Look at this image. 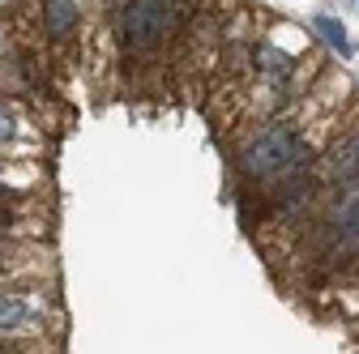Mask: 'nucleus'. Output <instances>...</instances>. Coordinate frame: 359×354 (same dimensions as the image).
Returning <instances> with one entry per match:
<instances>
[{"label": "nucleus", "mask_w": 359, "mask_h": 354, "mask_svg": "<svg viewBox=\"0 0 359 354\" xmlns=\"http://www.w3.org/2000/svg\"><path fill=\"white\" fill-rule=\"evenodd\" d=\"M312 30H317V34L330 43V48H334L338 56H351V52H355V43L346 38V26H342L338 17H330V13H317V17H312Z\"/></svg>", "instance_id": "423d86ee"}, {"label": "nucleus", "mask_w": 359, "mask_h": 354, "mask_svg": "<svg viewBox=\"0 0 359 354\" xmlns=\"http://www.w3.org/2000/svg\"><path fill=\"white\" fill-rule=\"evenodd\" d=\"M18 137V120H13V111L0 103V141H13Z\"/></svg>", "instance_id": "1a4fd4ad"}, {"label": "nucleus", "mask_w": 359, "mask_h": 354, "mask_svg": "<svg viewBox=\"0 0 359 354\" xmlns=\"http://www.w3.org/2000/svg\"><path fill=\"white\" fill-rule=\"evenodd\" d=\"M26 320H30V303L22 295H0V333L22 329Z\"/></svg>", "instance_id": "6e6552de"}, {"label": "nucleus", "mask_w": 359, "mask_h": 354, "mask_svg": "<svg viewBox=\"0 0 359 354\" xmlns=\"http://www.w3.org/2000/svg\"><path fill=\"white\" fill-rule=\"evenodd\" d=\"M325 175L342 188H355L359 184V132L342 137L330 154H325Z\"/></svg>", "instance_id": "20e7f679"}, {"label": "nucleus", "mask_w": 359, "mask_h": 354, "mask_svg": "<svg viewBox=\"0 0 359 354\" xmlns=\"http://www.w3.org/2000/svg\"><path fill=\"white\" fill-rule=\"evenodd\" d=\"M330 256L342 264L351 256H359V197L342 201L330 218Z\"/></svg>", "instance_id": "7ed1b4c3"}, {"label": "nucleus", "mask_w": 359, "mask_h": 354, "mask_svg": "<svg viewBox=\"0 0 359 354\" xmlns=\"http://www.w3.org/2000/svg\"><path fill=\"white\" fill-rule=\"evenodd\" d=\"M9 222H13V218H9V209H5V205H0V231H5Z\"/></svg>", "instance_id": "9d476101"}, {"label": "nucleus", "mask_w": 359, "mask_h": 354, "mask_svg": "<svg viewBox=\"0 0 359 354\" xmlns=\"http://www.w3.org/2000/svg\"><path fill=\"white\" fill-rule=\"evenodd\" d=\"M252 64H257L265 77H291V69H295V60L283 56L278 48H269V43H261V48L252 52Z\"/></svg>", "instance_id": "0eeeda50"}, {"label": "nucleus", "mask_w": 359, "mask_h": 354, "mask_svg": "<svg viewBox=\"0 0 359 354\" xmlns=\"http://www.w3.org/2000/svg\"><path fill=\"white\" fill-rule=\"evenodd\" d=\"M77 22V0H43V26L52 38H65Z\"/></svg>", "instance_id": "39448f33"}, {"label": "nucleus", "mask_w": 359, "mask_h": 354, "mask_svg": "<svg viewBox=\"0 0 359 354\" xmlns=\"http://www.w3.org/2000/svg\"><path fill=\"white\" fill-rule=\"evenodd\" d=\"M171 26H175L171 0H133L124 9V38L133 48H154L171 34Z\"/></svg>", "instance_id": "f03ea898"}, {"label": "nucleus", "mask_w": 359, "mask_h": 354, "mask_svg": "<svg viewBox=\"0 0 359 354\" xmlns=\"http://www.w3.org/2000/svg\"><path fill=\"white\" fill-rule=\"evenodd\" d=\"M240 162L252 180H283V175H295L308 162V150L291 128H261L244 141Z\"/></svg>", "instance_id": "f257e3e1"}]
</instances>
